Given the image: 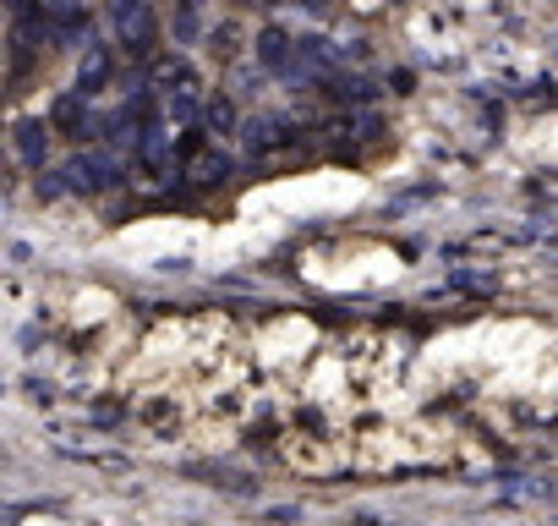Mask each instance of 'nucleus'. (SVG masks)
I'll return each instance as SVG.
<instances>
[{
    "mask_svg": "<svg viewBox=\"0 0 558 526\" xmlns=\"http://www.w3.org/2000/svg\"><path fill=\"white\" fill-rule=\"evenodd\" d=\"M121 384L137 401L176 406L192 428L220 433L241 417V406H252V335L220 313L170 318L131 351Z\"/></svg>",
    "mask_w": 558,
    "mask_h": 526,
    "instance_id": "obj_1",
    "label": "nucleus"
},
{
    "mask_svg": "<svg viewBox=\"0 0 558 526\" xmlns=\"http://www.w3.org/2000/svg\"><path fill=\"white\" fill-rule=\"evenodd\" d=\"M471 384L487 401H558V335L536 323H471L449 329L405 373L410 394H444Z\"/></svg>",
    "mask_w": 558,
    "mask_h": 526,
    "instance_id": "obj_2",
    "label": "nucleus"
},
{
    "mask_svg": "<svg viewBox=\"0 0 558 526\" xmlns=\"http://www.w3.org/2000/svg\"><path fill=\"white\" fill-rule=\"evenodd\" d=\"M367 186L345 170H312V176H291L257 186L252 197H241V220L247 225H279V220H302V214H328V209H351Z\"/></svg>",
    "mask_w": 558,
    "mask_h": 526,
    "instance_id": "obj_3",
    "label": "nucleus"
},
{
    "mask_svg": "<svg viewBox=\"0 0 558 526\" xmlns=\"http://www.w3.org/2000/svg\"><path fill=\"white\" fill-rule=\"evenodd\" d=\"M302 275L323 291H373L405 275V263L394 247L378 241H339V247H318L302 258Z\"/></svg>",
    "mask_w": 558,
    "mask_h": 526,
    "instance_id": "obj_4",
    "label": "nucleus"
}]
</instances>
